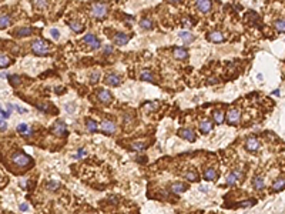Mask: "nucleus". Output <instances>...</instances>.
<instances>
[{"label": "nucleus", "instance_id": "obj_1", "mask_svg": "<svg viewBox=\"0 0 285 214\" xmlns=\"http://www.w3.org/2000/svg\"><path fill=\"white\" fill-rule=\"evenodd\" d=\"M31 50H33L36 54H39V56H46V54H49V46H47V43L44 40H41V39H36V40L31 41Z\"/></svg>", "mask_w": 285, "mask_h": 214}, {"label": "nucleus", "instance_id": "obj_2", "mask_svg": "<svg viewBox=\"0 0 285 214\" xmlns=\"http://www.w3.org/2000/svg\"><path fill=\"white\" fill-rule=\"evenodd\" d=\"M12 162L14 163L17 167H26V166H29L33 160H31V157H29V156L24 154L23 151H16L12 157Z\"/></svg>", "mask_w": 285, "mask_h": 214}, {"label": "nucleus", "instance_id": "obj_3", "mask_svg": "<svg viewBox=\"0 0 285 214\" xmlns=\"http://www.w3.org/2000/svg\"><path fill=\"white\" fill-rule=\"evenodd\" d=\"M90 13L96 19H103L107 14V4L105 3H93L91 4Z\"/></svg>", "mask_w": 285, "mask_h": 214}, {"label": "nucleus", "instance_id": "obj_4", "mask_svg": "<svg viewBox=\"0 0 285 214\" xmlns=\"http://www.w3.org/2000/svg\"><path fill=\"white\" fill-rule=\"evenodd\" d=\"M100 127H101V130L107 134H113L116 131V124L110 120H104L101 124H100Z\"/></svg>", "mask_w": 285, "mask_h": 214}, {"label": "nucleus", "instance_id": "obj_5", "mask_svg": "<svg viewBox=\"0 0 285 214\" xmlns=\"http://www.w3.org/2000/svg\"><path fill=\"white\" fill-rule=\"evenodd\" d=\"M178 136L190 140V141H195V133L191 129H181V130H178Z\"/></svg>", "mask_w": 285, "mask_h": 214}, {"label": "nucleus", "instance_id": "obj_6", "mask_svg": "<svg viewBox=\"0 0 285 214\" xmlns=\"http://www.w3.org/2000/svg\"><path fill=\"white\" fill-rule=\"evenodd\" d=\"M245 147H247V150H250V151H257V150L260 149V141H258L255 137H250V139L247 140V143H245Z\"/></svg>", "mask_w": 285, "mask_h": 214}, {"label": "nucleus", "instance_id": "obj_7", "mask_svg": "<svg viewBox=\"0 0 285 214\" xmlns=\"http://www.w3.org/2000/svg\"><path fill=\"white\" fill-rule=\"evenodd\" d=\"M31 33H33V29L31 27H17L13 31V34L17 36V37H26V36H30Z\"/></svg>", "mask_w": 285, "mask_h": 214}, {"label": "nucleus", "instance_id": "obj_8", "mask_svg": "<svg viewBox=\"0 0 285 214\" xmlns=\"http://www.w3.org/2000/svg\"><path fill=\"white\" fill-rule=\"evenodd\" d=\"M84 41H86L87 44H90L93 49H97V47H100V41H99V39L94 36V34H91V33H89V34H86L84 36Z\"/></svg>", "mask_w": 285, "mask_h": 214}, {"label": "nucleus", "instance_id": "obj_9", "mask_svg": "<svg viewBox=\"0 0 285 214\" xmlns=\"http://www.w3.org/2000/svg\"><path fill=\"white\" fill-rule=\"evenodd\" d=\"M238 120H239L238 110H237V109H231L228 112V114H227V121H228L229 124H235V123H238Z\"/></svg>", "mask_w": 285, "mask_h": 214}, {"label": "nucleus", "instance_id": "obj_10", "mask_svg": "<svg viewBox=\"0 0 285 214\" xmlns=\"http://www.w3.org/2000/svg\"><path fill=\"white\" fill-rule=\"evenodd\" d=\"M128 36L126 33H117L114 36V43L117 44V46H124V44L128 43Z\"/></svg>", "mask_w": 285, "mask_h": 214}, {"label": "nucleus", "instance_id": "obj_11", "mask_svg": "<svg viewBox=\"0 0 285 214\" xmlns=\"http://www.w3.org/2000/svg\"><path fill=\"white\" fill-rule=\"evenodd\" d=\"M105 83L109 84V86H118V84L121 83L120 81V77H118L116 73H110V74L105 76Z\"/></svg>", "mask_w": 285, "mask_h": 214}, {"label": "nucleus", "instance_id": "obj_12", "mask_svg": "<svg viewBox=\"0 0 285 214\" xmlns=\"http://www.w3.org/2000/svg\"><path fill=\"white\" fill-rule=\"evenodd\" d=\"M97 97H99V100H100L101 103H110V102H111V94H110V91L104 90V89L99 90V93H97Z\"/></svg>", "mask_w": 285, "mask_h": 214}, {"label": "nucleus", "instance_id": "obj_13", "mask_svg": "<svg viewBox=\"0 0 285 214\" xmlns=\"http://www.w3.org/2000/svg\"><path fill=\"white\" fill-rule=\"evenodd\" d=\"M53 133L57 136H62L63 133H66V124L63 121H56L53 124Z\"/></svg>", "mask_w": 285, "mask_h": 214}, {"label": "nucleus", "instance_id": "obj_14", "mask_svg": "<svg viewBox=\"0 0 285 214\" xmlns=\"http://www.w3.org/2000/svg\"><path fill=\"white\" fill-rule=\"evenodd\" d=\"M208 40L210 41H214V43H221L224 40V34L221 31H211L208 34Z\"/></svg>", "mask_w": 285, "mask_h": 214}, {"label": "nucleus", "instance_id": "obj_15", "mask_svg": "<svg viewBox=\"0 0 285 214\" xmlns=\"http://www.w3.org/2000/svg\"><path fill=\"white\" fill-rule=\"evenodd\" d=\"M195 6L198 7L202 13H207L211 10V2H207V0H201V2H197Z\"/></svg>", "mask_w": 285, "mask_h": 214}, {"label": "nucleus", "instance_id": "obj_16", "mask_svg": "<svg viewBox=\"0 0 285 214\" xmlns=\"http://www.w3.org/2000/svg\"><path fill=\"white\" fill-rule=\"evenodd\" d=\"M186 190H187V184H184V183H174V184H171V191L175 193V194L184 193Z\"/></svg>", "mask_w": 285, "mask_h": 214}, {"label": "nucleus", "instance_id": "obj_17", "mask_svg": "<svg viewBox=\"0 0 285 214\" xmlns=\"http://www.w3.org/2000/svg\"><path fill=\"white\" fill-rule=\"evenodd\" d=\"M174 56L177 57V59H187L188 57V53H187L186 49H183V47H177V49H174Z\"/></svg>", "mask_w": 285, "mask_h": 214}, {"label": "nucleus", "instance_id": "obj_18", "mask_svg": "<svg viewBox=\"0 0 285 214\" xmlns=\"http://www.w3.org/2000/svg\"><path fill=\"white\" fill-rule=\"evenodd\" d=\"M140 79H141L142 81H150V83H153V80H154L151 70H148V69H146V70H142V71H141V74H140Z\"/></svg>", "mask_w": 285, "mask_h": 214}, {"label": "nucleus", "instance_id": "obj_19", "mask_svg": "<svg viewBox=\"0 0 285 214\" xmlns=\"http://www.w3.org/2000/svg\"><path fill=\"white\" fill-rule=\"evenodd\" d=\"M285 189V178H278L272 184V191H281Z\"/></svg>", "mask_w": 285, "mask_h": 214}, {"label": "nucleus", "instance_id": "obj_20", "mask_svg": "<svg viewBox=\"0 0 285 214\" xmlns=\"http://www.w3.org/2000/svg\"><path fill=\"white\" fill-rule=\"evenodd\" d=\"M211 129H212V123L208 120H202L201 123H200V130L202 131V133H210Z\"/></svg>", "mask_w": 285, "mask_h": 214}, {"label": "nucleus", "instance_id": "obj_21", "mask_svg": "<svg viewBox=\"0 0 285 214\" xmlns=\"http://www.w3.org/2000/svg\"><path fill=\"white\" fill-rule=\"evenodd\" d=\"M252 184H254V189L255 190H262L264 189V178L261 176H257V177H254V180H252Z\"/></svg>", "mask_w": 285, "mask_h": 214}, {"label": "nucleus", "instance_id": "obj_22", "mask_svg": "<svg viewBox=\"0 0 285 214\" xmlns=\"http://www.w3.org/2000/svg\"><path fill=\"white\" fill-rule=\"evenodd\" d=\"M238 176H239V171H233V173L227 177V184H228V186H233V184L238 180Z\"/></svg>", "mask_w": 285, "mask_h": 214}, {"label": "nucleus", "instance_id": "obj_23", "mask_svg": "<svg viewBox=\"0 0 285 214\" xmlns=\"http://www.w3.org/2000/svg\"><path fill=\"white\" fill-rule=\"evenodd\" d=\"M217 177V174H215V170L214 168H207L205 170V173H204V178L207 181H211V180H214Z\"/></svg>", "mask_w": 285, "mask_h": 214}, {"label": "nucleus", "instance_id": "obj_24", "mask_svg": "<svg viewBox=\"0 0 285 214\" xmlns=\"http://www.w3.org/2000/svg\"><path fill=\"white\" fill-rule=\"evenodd\" d=\"M178 36H180V37L183 39L184 41H187V43H190V41L194 40V36H192L190 31H180V33H178Z\"/></svg>", "mask_w": 285, "mask_h": 214}, {"label": "nucleus", "instance_id": "obj_25", "mask_svg": "<svg viewBox=\"0 0 285 214\" xmlns=\"http://www.w3.org/2000/svg\"><path fill=\"white\" fill-rule=\"evenodd\" d=\"M86 127H87V130L89 131H96L97 130V123L94 120H91V118H87L86 120Z\"/></svg>", "mask_w": 285, "mask_h": 214}, {"label": "nucleus", "instance_id": "obj_26", "mask_svg": "<svg viewBox=\"0 0 285 214\" xmlns=\"http://www.w3.org/2000/svg\"><path fill=\"white\" fill-rule=\"evenodd\" d=\"M212 116H214V120H215V123H223L224 121V113L221 112V110H214V113H212Z\"/></svg>", "mask_w": 285, "mask_h": 214}, {"label": "nucleus", "instance_id": "obj_27", "mask_svg": "<svg viewBox=\"0 0 285 214\" xmlns=\"http://www.w3.org/2000/svg\"><path fill=\"white\" fill-rule=\"evenodd\" d=\"M274 26H275V29H277L278 31H281V33H285V19L277 20V22L274 23Z\"/></svg>", "mask_w": 285, "mask_h": 214}, {"label": "nucleus", "instance_id": "obj_28", "mask_svg": "<svg viewBox=\"0 0 285 214\" xmlns=\"http://www.w3.org/2000/svg\"><path fill=\"white\" fill-rule=\"evenodd\" d=\"M10 23V17L7 14H4V13H2V16H0V27L4 29L6 26H9Z\"/></svg>", "mask_w": 285, "mask_h": 214}, {"label": "nucleus", "instance_id": "obj_29", "mask_svg": "<svg viewBox=\"0 0 285 214\" xmlns=\"http://www.w3.org/2000/svg\"><path fill=\"white\" fill-rule=\"evenodd\" d=\"M17 131H19V133H23V134H30L31 133V129L29 127L27 124L22 123V124H19V126H17Z\"/></svg>", "mask_w": 285, "mask_h": 214}, {"label": "nucleus", "instance_id": "obj_30", "mask_svg": "<svg viewBox=\"0 0 285 214\" xmlns=\"http://www.w3.org/2000/svg\"><path fill=\"white\" fill-rule=\"evenodd\" d=\"M140 26H141V29H151L153 27V22L150 19H141V22H140Z\"/></svg>", "mask_w": 285, "mask_h": 214}, {"label": "nucleus", "instance_id": "obj_31", "mask_svg": "<svg viewBox=\"0 0 285 214\" xmlns=\"http://www.w3.org/2000/svg\"><path fill=\"white\" fill-rule=\"evenodd\" d=\"M70 27L76 31V33H80L83 31V25H80L78 22H70Z\"/></svg>", "mask_w": 285, "mask_h": 214}, {"label": "nucleus", "instance_id": "obj_32", "mask_svg": "<svg viewBox=\"0 0 285 214\" xmlns=\"http://www.w3.org/2000/svg\"><path fill=\"white\" fill-rule=\"evenodd\" d=\"M147 147L146 143H133L131 144V149L136 150V151H140V150H144Z\"/></svg>", "mask_w": 285, "mask_h": 214}, {"label": "nucleus", "instance_id": "obj_33", "mask_svg": "<svg viewBox=\"0 0 285 214\" xmlns=\"http://www.w3.org/2000/svg\"><path fill=\"white\" fill-rule=\"evenodd\" d=\"M9 64H10V59L6 56V54H2V56H0V66L4 69L6 66H9Z\"/></svg>", "mask_w": 285, "mask_h": 214}, {"label": "nucleus", "instance_id": "obj_34", "mask_svg": "<svg viewBox=\"0 0 285 214\" xmlns=\"http://www.w3.org/2000/svg\"><path fill=\"white\" fill-rule=\"evenodd\" d=\"M99 79H100V71L94 70L93 73L90 74V81H91V83H96V81H99Z\"/></svg>", "mask_w": 285, "mask_h": 214}, {"label": "nucleus", "instance_id": "obj_35", "mask_svg": "<svg viewBox=\"0 0 285 214\" xmlns=\"http://www.w3.org/2000/svg\"><path fill=\"white\" fill-rule=\"evenodd\" d=\"M186 177L188 178L190 181H195L197 178H198V176H197V174H195L194 171H187V173H186Z\"/></svg>", "mask_w": 285, "mask_h": 214}, {"label": "nucleus", "instance_id": "obj_36", "mask_svg": "<svg viewBox=\"0 0 285 214\" xmlns=\"http://www.w3.org/2000/svg\"><path fill=\"white\" fill-rule=\"evenodd\" d=\"M47 187H49V190H57L59 189V183H57V181H49V183H47Z\"/></svg>", "mask_w": 285, "mask_h": 214}, {"label": "nucleus", "instance_id": "obj_37", "mask_svg": "<svg viewBox=\"0 0 285 214\" xmlns=\"http://www.w3.org/2000/svg\"><path fill=\"white\" fill-rule=\"evenodd\" d=\"M254 200H248V201H244V203H239V207H251V206H254Z\"/></svg>", "mask_w": 285, "mask_h": 214}, {"label": "nucleus", "instance_id": "obj_38", "mask_svg": "<svg viewBox=\"0 0 285 214\" xmlns=\"http://www.w3.org/2000/svg\"><path fill=\"white\" fill-rule=\"evenodd\" d=\"M50 34H51L53 36V39H59V36H60V33H59V30H57V29H51V30H50Z\"/></svg>", "mask_w": 285, "mask_h": 214}, {"label": "nucleus", "instance_id": "obj_39", "mask_svg": "<svg viewBox=\"0 0 285 214\" xmlns=\"http://www.w3.org/2000/svg\"><path fill=\"white\" fill-rule=\"evenodd\" d=\"M37 107L40 110H43V112H49V106H47V104H39Z\"/></svg>", "mask_w": 285, "mask_h": 214}, {"label": "nucleus", "instance_id": "obj_40", "mask_svg": "<svg viewBox=\"0 0 285 214\" xmlns=\"http://www.w3.org/2000/svg\"><path fill=\"white\" fill-rule=\"evenodd\" d=\"M34 6H36V7H40V9H41V7L46 6V3H44V2H34Z\"/></svg>", "mask_w": 285, "mask_h": 214}, {"label": "nucleus", "instance_id": "obj_41", "mask_svg": "<svg viewBox=\"0 0 285 214\" xmlns=\"http://www.w3.org/2000/svg\"><path fill=\"white\" fill-rule=\"evenodd\" d=\"M9 116H10V113H9V112H4V110L2 109V118H3V120H4V118H7Z\"/></svg>", "mask_w": 285, "mask_h": 214}, {"label": "nucleus", "instance_id": "obj_42", "mask_svg": "<svg viewBox=\"0 0 285 214\" xmlns=\"http://www.w3.org/2000/svg\"><path fill=\"white\" fill-rule=\"evenodd\" d=\"M10 80L13 81V84H16V83H19V77H17V76H12V77H10Z\"/></svg>", "mask_w": 285, "mask_h": 214}, {"label": "nucleus", "instance_id": "obj_43", "mask_svg": "<svg viewBox=\"0 0 285 214\" xmlns=\"http://www.w3.org/2000/svg\"><path fill=\"white\" fill-rule=\"evenodd\" d=\"M104 53H113V47L111 46H105L104 47Z\"/></svg>", "mask_w": 285, "mask_h": 214}, {"label": "nucleus", "instance_id": "obj_44", "mask_svg": "<svg viewBox=\"0 0 285 214\" xmlns=\"http://www.w3.org/2000/svg\"><path fill=\"white\" fill-rule=\"evenodd\" d=\"M27 210H29L27 204H20V211H27Z\"/></svg>", "mask_w": 285, "mask_h": 214}, {"label": "nucleus", "instance_id": "obj_45", "mask_svg": "<svg viewBox=\"0 0 285 214\" xmlns=\"http://www.w3.org/2000/svg\"><path fill=\"white\" fill-rule=\"evenodd\" d=\"M83 154H84V150H83V149H80V150H78V153L74 156V157H76V158H78V157H81Z\"/></svg>", "mask_w": 285, "mask_h": 214}, {"label": "nucleus", "instance_id": "obj_46", "mask_svg": "<svg viewBox=\"0 0 285 214\" xmlns=\"http://www.w3.org/2000/svg\"><path fill=\"white\" fill-rule=\"evenodd\" d=\"M0 129H2V131H4V130L7 129V124L4 123V120H3V118H2V127H0Z\"/></svg>", "mask_w": 285, "mask_h": 214}, {"label": "nucleus", "instance_id": "obj_47", "mask_svg": "<svg viewBox=\"0 0 285 214\" xmlns=\"http://www.w3.org/2000/svg\"><path fill=\"white\" fill-rule=\"evenodd\" d=\"M14 109H16V110H17V112H19V113H24V112H26V110H24V109H22V107H19V106H16Z\"/></svg>", "mask_w": 285, "mask_h": 214}, {"label": "nucleus", "instance_id": "obj_48", "mask_svg": "<svg viewBox=\"0 0 285 214\" xmlns=\"http://www.w3.org/2000/svg\"><path fill=\"white\" fill-rule=\"evenodd\" d=\"M272 94H274V96H279V94H281V91H279L278 89H277V90H274V91H272Z\"/></svg>", "mask_w": 285, "mask_h": 214}]
</instances>
